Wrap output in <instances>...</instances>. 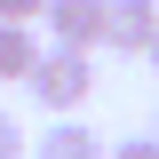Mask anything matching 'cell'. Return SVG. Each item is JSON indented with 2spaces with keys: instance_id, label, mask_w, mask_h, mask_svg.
Returning <instances> with one entry per match:
<instances>
[{
  "instance_id": "1",
  "label": "cell",
  "mask_w": 159,
  "mask_h": 159,
  "mask_svg": "<svg viewBox=\"0 0 159 159\" xmlns=\"http://www.w3.org/2000/svg\"><path fill=\"white\" fill-rule=\"evenodd\" d=\"M24 96L48 119H72L80 103L96 96V56H88V48H40V64L24 72Z\"/></svg>"
},
{
  "instance_id": "2",
  "label": "cell",
  "mask_w": 159,
  "mask_h": 159,
  "mask_svg": "<svg viewBox=\"0 0 159 159\" xmlns=\"http://www.w3.org/2000/svg\"><path fill=\"white\" fill-rule=\"evenodd\" d=\"M40 24H48V48H88V56L103 48V0H48Z\"/></svg>"
},
{
  "instance_id": "3",
  "label": "cell",
  "mask_w": 159,
  "mask_h": 159,
  "mask_svg": "<svg viewBox=\"0 0 159 159\" xmlns=\"http://www.w3.org/2000/svg\"><path fill=\"white\" fill-rule=\"evenodd\" d=\"M151 32H159V0H103V48L143 56Z\"/></svg>"
},
{
  "instance_id": "4",
  "label": "cell",
  "mask_w": 159,
  "mask_h": 159,
  "mask_svg": "<svg viewBox=\"0 0 159 159\" xmlns=\"http://www.w3.org/2000/svg\"><path fill=\"white\" fill-rule=\"evenodd\" d=\"M24 159H103V135H96V127H80V119H48L40 143H32Z\"/></svg>"
},
{
  "instance_id": "5",
  "label": "cell",
  "mask_w": 159,
  "mask_h": 159,
  "mask_svg": "<svg viewBox=\"0 0 159 159\" xmlns=\"http://www.w3.org/2000/svg\"><path fill=\"white\" fill-rule=\"evenodd\" d=\"M40 64V32L32 24H0V80L8 88H24V72Z\"/></svg>"
},
{
  "instance_id": "6",
  "label": "cell",
  "mask_w": 159,
  "mask_h": 159,
  "mask_svg": "<svg viewBox=\"0 0 159 159\" xmlns=\"http://www.w3.org/2000/svg\"><path fill=\"white\" fill-rule=\"evenodd\" d=\"M32 151V135H24V119L16 111H0V159H24Z\"/></svg>"
},
{
  "instance_id": "7",
  "label": "cell",
  "mask_w": 159,
  "mask_h": 159,
  "mask_svg": "<svg viewBox=\"0 0 159 159\" xmlns=\"http://www.w3.org/2000/svg\"><path fill=\"white\" fill-rule=\"evenodd\" d=\"M103 159H159V135H127V143H111Z\"/></svg>"
},
{
  "instance_id": "8",
  "label": "cell",
  "mask_w": 159,
  "mask_h": 159,
  "mask_svg": "<svg viewBox=\"0 0 159 159\" xmlns=\"http://www.w3.org/2000/svg\"><path fill=\"white\" fill-rule=\"evenodd\" d=\"M40 8L48 0H0V24H40Z\"/></svg>"
},
{
  "instance_id": "9",
  "label": "cell",
  "mask_w": 159,
  "mask_h": 159,
  "mask_svg": "<svg viewBox=\"0 0 159 159\" xmlns=\"http://www.w3.org/2000/svg\"><path fill=\"white\" fill-rule=\"evenodd\" d=\"M143 56H151V64H159V32H151V48H143Z\"/></svg>"
},
{
  "instance_id": "10",
  "label": "cell",
  "mask_w": 159,
  "mask_h": 159,
  "mask_svg": "<svg viewBox=\"0 0 159 159\" xmlns=\"http://www.w3.org/2000/svg\"><path fill=\"white\" fill-rule=\"evenodd\" d=\"M151 135H159V127H151Z\"/></svg>"
}]
</instances>
